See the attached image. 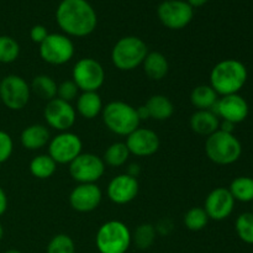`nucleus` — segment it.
<instances>
[{
	"label": "nucleus",
	"mask_w": 253,
	"mask_h": 253,
	"mask_svg": "<svg viewBox=\"0 0 253 253\" xmlns=\"http://www.w3.org/2000/svg\"><path fill=\"white\" fill-rule=\"evenodd\" d=\"M56 20L62 31L73 37L89 36L98 25L95 10L86 0H62L57 6Z\"/></svg>",
	"instance_id": "nucleus-1"
},
{
	"label": "nucleus",
	"mask_w": 253,
	"mask_h": 253,
	"mask_svg": "<svg viewBox=\"0 0 253 253\" xmlns=\"http://www.w3.org/2000/svg\"><path fill=\"white\" fill-rule=\"evenodd\" d=\"M247 79L249 71L239 59H222L210 72V86L221 96L239 94Z\"/></svg>",
	"instance_id": "nucleus-2"
},
{
	"label": "nucleus",
	"mask_w": 253,
	"mask_h": 253,
	"mask_svg": "<svg viewBox=\"0 0 253 253\" xmlns=\"http://www.w3.org/2000/svg\"><path fill=\"white\" fill-rule=\"evenodd\" d=\"M101 116L106 128L115 135L128 136L140 127L141 121L136 108L125 101H110L103 108Z\"/></svg>",
	"instance_id": "nucleus-3"
},
{
	"label": "nucleus",
	"mask_w": 253,
	"mask_h": 253,
	"mask_svg": "<svg viewBox=\"0 0 253 253\" xmlns=\"http://www.w3.org/2000/svg\"><path fill=\"white\" fill-rule=\"evenodd\" d=\"M205 153L215 165L229 166L240 160L242 145L234 133L217 130L207 137Z\"/></svg>",
	"instance_id": "nucleus-4"
},
{
	"label": "nucleus",
	"mask_w": 253,
	"mask_h": 253,
	"mask_svg": "<svg viewBox=\"0 0 253 253\" xmlns=\"http://www.w3.org/2000/svg\"><path fill=\"white\" fill-rule=\"evenodd\" d=\"M132 244V234L127 225L119 220L106 221L99 227L95 245L99 253H126Z\"/></svg>",
	"instance_id": "nucleus-5"
},
{
	"label": "nucleus",
	"mask_w": 253,
	"mask_h": 253,
	"mask_svg": "<svg viewBox=\"0 0 253 253\" xmlns=\"http://www.w3.org/2000/svg\"><path fill=\"white\" fill-rule=\"evenodd\" d=\"M148 54L147 44L136 36H125L119 40L111 49V62L123 72H130L143 63Z\"/></svg>",
	"instance_id": "nucleus-6"
},
{
	"label": "nucleus",
	"mask_w": 253,
	"mask_h": 253,
	"mask_svg": "<svg viewBox=\"0 0 253 253\" xmlns=\"http://www.w3.org/2000/svg\"><path fill=\"white\" fill-rule=\"evenodd\" d=\"M72 81L82 91H98L105 82V69L91 57L82 58L74 64Z\"/></svg>",
	"instance_id": "nucleus-7"
},
{
	"label": "nucleus",
	"mask_w": 253,
	"mask_h": 253,
	"mask_svg": "<svg viewBox=\"0 0 253 253\" xmlns=\"http://www.w3.org/2000/svg\"><path fill=\"white\" fill-rule=\"evenodd\" d=\"M31 86L22 77L9 74L0 81V100L10 110H22L29 104Z\"/></svg>",
	"instance_id": "nucleus-8"
},
{
	"label": "nucleus",
	"mask_w": 253,
	"mask_h": 253,
	"mask_svg": "<svg viewBox=\"0 0 253 253\" xmlns=\"http://www.w3.org/2000/svg\"><path fill=\"white\" fill-rule=\"evenodd\" d=\"M74 43L64 34H48L40 44V56L42 61L52 66H62L74 57Z\"/></svg>",
	"instance_id": "nucleus-9"
},
{
	"label": "nucleus",
	"mask_w": 253,
	"mask_h": 253,
	"mask_svg": "<svg viewBox=\"0 0 253 253\" xmlns=\"http://www.w3.org/2000/svg\"><path fill=\"white\" fill-rule=\"evenodd\" d=\"M105 163L103 158L94 153L82 152L69 163V174L79 184L96 183L105 173Z\"/></svg>",
	"instance_id": "nucleus-10"
},
{
	"label": "nucleus",
	"mask_w": 253,
	"mask_h": 253,
	"mask_svg": "<svg viewBox=\"0 0 253 253\" xmlns=\"http://www.w3.org/2000/svg\"><path fill=\"white\" fill-rule=\"evenodd\" d=\"M83 150V142L77 133L71 131L59 132L48 142V156L57 165H69Z\"/></svg>",
	"instance_id": "nucleus-11"
},
{
	"label": "nucleus",
	"mask_w": 253,
	"mask_h": 253,
	"mask_svg": "<svg viewBox=\"0 0 253 253\" xmlns=\"http://www.w3.org/2000/svg\"><path fill=\"white\" fill-rule=\"evenodd\" d=\"M157 15L167 29L182 30L192 22L194 9L183 0H166L158 6Z\"/></svg>",
	"instance_id": "nucleus-12"
},
{
	"label": "nucleus",
	"mask_w": 253,
	"mask_h": 253,
	"mask_svg": "<svg viewBox=\"0 0 253 253\" xmlns=\"http://www.w3.org/2000/svg\"><path fill=\"white\" fill-rule=\"evenodd\" d=\"M43 118L47 125L59 132L69 131L77 120V111L71 103L54 98L47 101L44 106Z\"/></svg>",
	"instance_id": "nucleus-13"
},
{
	"label": "nucleus",
	"mask_w": 253,
	"mask_h": 253,
	"mask_svg": "<svg viewBox=\"0 0 253 253\" xmlns=\"http://www.w3.org/2000/svg\"><path fill=\"white\" fill-rule=\"evenodd\" d=\"M222 120L232 124H240L249 116L250 106L244 96L240 94H231L219 98L212 110Z\"/></svg>",
	"instance_id": "nucleus-14"
},
{
	"label": "nucleus",
	"mask_w": 253,
	"mask_h": 253,
	"mask_svg": "<svg viewBox=\"0 0 253 253\" xmlns=\"http://www.w3.org/2000/svg\"><path fill=\"white\" fill-rule=\"evenodd\" d=\"M234 197L227 188H215L208 194L205 199L204 210L209 219L222 221L232 214L235 209Z\"/></svg>",
	"instance_id": "nucleus-15"
},
{
	"label": "nucleus",
	"mask_w": 253,
	"mask_h": 253,
	"mask_svg": "<svg viewBox=\"0 0 253 253\" xmlns=\"http://www.w3.org/2000/svg\"><path fill=\"white\" fill-rule=\"evenodd\" d=\"M126 146L130 155L136 157H150L160 150L161 141L157 133L150 128L137 127L126 136Z\"/></svg>",
	"instance_id": "nucleus-16"
},
{
	"label": "nucleus",
	"mask_w": 253,
	"mask_h": 253,
	"mask_svg": "<svg viewBox=\"0 0 253 253\" xmlns=\"http://www.w3.org/2000/svg\"><path fill=\"white\" fill-rule=\"evenodd\" d=\"M140 190L137 178L131 177L127 173L119 174L110 180L108 185V198L118 205H125L136 199Z\"/></svg>",
	"instance_id": "nucleus-17"
},
{
	"label": "nucleus",
	"mask_w": 253,
	"mask_h": 253,
	"mask_svg": "<svg viewBox=\"0 0 253 253\" xmlns=\"http://www.w3.org/2000/svg\"><path fill=\"white\" fill-rule=\"evenodd\" d=\"M103 199L101 189L95 184H78L69 194V204L78 212L94 211Z\"/></svg>",
	"instance_id": "nucleus-18"
},
{
	"label": "nucleus",
	"mask_w": 253,
	"mask_h": 253,
	"mask_svg": "<svg viewBox=\"0 0 253 253\" xmlns=\"http://www.w3.org/2000/svg\"><path fill=\"white\" fill-rule=\"evenodd\" d=\"M51 140L48 128L41 124H34L22 130L20 141L26 150L37 151L48 145Z\"/></svg>",
	"instance_id": "nucleus-19"
},
{
	"label": "nucleus",
	"mask_w": 253,
	"mask_h": 253,
	"mask_svg": "<svg viewBox=\"0 0 253 253\" xmlns=\"http://www.w3.org/2000/svg\"><path fill=\"white\" fill-rule=\"evenodd\" d=\"M189 125L197 135L208 137L219 130L220 118L211 110H197L190 116Z\"/></svg>",
	"instance_id": "nucleus-20"
},
{
	"label": "nucleus",
	"mask_w": 253,
	"mask_h": 253,
	"mask_svg": "<svg viewBox=\"0 0 253 253\" xmlns=\"http://www.w3.org/2000/svg\"><path fill=\"white\" fill-rule=\"evenodd\" d=\"M103 100L98 91H83L77 98L76 111L86 120H93L103 111Z\"/></svg>",
	"instance_id": "nucleus-21"
},
{
	"label": "nucleus",
	"mask_w": 253,
	"mask_h": 253,
	"mask_svg": "<svg viewBox=\"0 0 253 253\" xmlns=\"http://www.w3.org/2000/svg\"><path fill=\"white\" fill-rule=\"evenodd\" d=\"M150 119L157 121H166L174 114V105L168 96L162 94L152 95L145 104Z\"/></svg>",
	"instance_id": "nucleus-22"
},
{
	"label": "nucleus",
	"mask_w": 253,
	"mask_h": 253,
	"mask_svg": "<svg viewBox=\"0 0 253 253\" xmlns=\"http://www.w3.org/2000/svg\"><path fill=\"white\" fill-rule=\"evenodd\" d=\"M142 67L146 76L152 81H162L169 71L167 57L161 52H148Z\"/></svg>",
	"instance_id": "nucleus-23"
},
{
	"label": "nucleus",
	"mask_w": 253,
	"mask_h": 253,
	"mask_svg": "<svg viewBox=\"0 0 253 253\" xmlns=\"http://www.w3.org/2000/svg\"><path fill=\"white\" fill-rule=\"evenodd\" d=\"M217 100V93L207 84L195 86L190 93V103L197 110H212Z\"/></svg>",
	"instance_id": "nucleus-24"
},
{
	"label": "nucleus",
	"mask_w": 253,
	"mask_h": 253,
	"mask_svg": "<svg viewBox=\"0 0 253 253\" xmlns=\"http://www.w3.org/2000/svg\"><path fill=\"white\" fill-rule=\"evenodd\" d=\"M30 173L37 179H48L56 173L57 163L48 155H39L30 162Z\"/></svg>",
	"instance_id": "nucleus-25"
},
{
	"label": "nucleus",
	"mask_w": 253,
	"mask_h": 253,
	"mask_svg": "<svg viewBox=\"0 0 253 253\" xmlns=\"http://www.w3.org/2000/svg\"><path fill=\"white\" fill-rule=\"evenodd\" d=\"M57 83L52 77L47 74H40L32 79L31 91H34L37 96H40L43 100H52L57 98Z\"/></svg>",
	"instance_id": "nucleus-26"
},
{
	"label": "nucleus",
	"mask_w": 253,
	"mask_h": 253,
	"mask_svg": "<svg viewBox=\"0 0 253 253\" xmlns=\"http://www.w3.org/2000/svg\"><path fill=\"white\" fill-rule=\"evenodd\" d=\"M229 190L237 202H253V178L247 177V175L235 178L230 184Z\"/></svg>",
	"instance_id": "nucleus-27"
},
{
	"label": "nucleus",
	"mask_w": 253,
	"mask_h": 253,
	"mask_svg": "<svg viewBox=\"0 0 253 253\" xmlns=\"http://www.w3.org/2000/svg\"><path fill=\"white\" fill-rule=\"evenodd\" d=\"M130 151L125 142H114L104 152L103 161L109 167H121L127 162Z\"/></svg>",
	"instance_id": "nucleus-28"
},
{
	"label": "nucleus",
	"mask_w": 253,
	"mask_h": 253,
	"mask_svg": "<svg viewBox=\"0 0 253 253\" xmlns=\"http://www.w3.org/2000/svg\"><path fill=\"white\" fill-rule=\"evenodd\" d=\"M156 236H157V231H156L155 225L145 222L136 227L132 235V242L137 249L148 250L155 244Z\"/></svg>",
	"instance_id": "nucleus-29"
},
{
	"label": "nucleus",
	"mask_w": 253,
	"mask_h": 253,
	"mask_svg": "<svg viewBox=\"0 0 253 253\" xmlns=\"http://www.w3.org/2000/svg\"><path fill=\"white\" fill-rule=\"evenodd\" d=\"M20 56V44L14 37L1 35L0 36V63L10 64Z\"/></svg>",
	"instance_id": "nucleus-30"
},
{
	"label": "nucleus",
	"mask_w": 253,
	"mask_h": 253,
	"mask_svg": "<svg viewBox=\"0 0 253 253\" xmlns=\"http://www.w3.org/2000/svg\"><path fill=\"white\" fill-rule=\"evenodd\" d=\"M184 225L190 231H200L205 229V226L209 222V216L205 212L204 208L194 207L188 210L184 215Z\"/></svg>",
	"instance_id": "nucleus-31"
},
{
	"label": "nucleus",
	"mask_w": 253,
	"mask_h": 253,
	"mask_svg": "<svg viewBox=\"0 0 253 253\" xmlns=\"http://www.w3.org/2000/svg\"><path fill=\"white\" fill-rule=\"evenodd\" d=\"M235 230L237 236L245 244L253 245V214L244 212L240 215L235 222Z\"/></svg>",
	"instance_id": "nucleus-32"
},
{
	"label": "nucleus",
	"mask_w": 253,
	"mask_h": 253,
	"mask_svg": "<svg viewBox=\"0 0 253 253\" xmlns=\"http://www.w3.org/2000/svg\"><path fill=\"white\" fill-rule=\"evenodd\" d=\"M46 253H76V244L67 234H58L48 242Z\"/></svg>",
	"instance_id": "nucleus-33"
},
{
	"label": "nucleus",
	"mask_w": 253,
	"mask_h": 253,
	"mask_svg": "<svg viewBox=\"0 0 253 253\" xmlns=\"http://www.w3.org/2000/svg\"><path fill=\"white\" fill-rule=\"evenodd\" d=\"M78 93L79 88L72 79L71 81L62 82L58 88H57V98L67 101V103H71L74 99L78 98Z\"/></svg>",
	"instance_id": "nucleus-34"
},
{
	"label": "nucleus",
	"mask_w": 253,
	"mask_h": 253,
	"mask_svg": "<svg viewBox=\"0 0 253 253\" xmlns=\"http://www.w3.org/2000/svg\"><path fill=\"white\" fill-rule=\"evenodd\" d=\"M14 151V141L6 131L0 130V163H4L11 157Z\"/></svg>",
	"instance_id": "nucleus-35"
},
{
	"label": "nucleus",
	"mask_w": 253,
	"mask_h": 253,
	"mask_svg": "<svg viewBox=\"0 0 253 253\" xmlns=\"http://www.w3.org/2000/svg\"><path fill=\"white\" fill-rule=\"evenodd\" d=\"M47 36H48V31L43 25H35L30 31V37L35 43L41 44Z\"/></svg>",
	"instance_id": "nucleus-36"
},
{
	"label": "nucleus",
	"mask_w": 253,
	"mask_h": 253,
	"mask_svg": "<svg viewBox=\"0 0 253 253\" xmlns=\"http://www.w3.org/2000/svg\"><path fill=\"white\" fill-rule=\"evenodd\" d=\"M7 210V197L5 190L0 187V216L5 214Z\"/></svg>",
	"instance_id": "nucleus-37"
},
{
	"label": "nucleus",
	"mask_w": 253,
	"mask_h": 253,
	"mask_svg": "<svg viewBox=\"0 0 253 253\" xmlns=\"http://www.w3.org/2000/svg\"><path fill=\"white\" fill-rule=\"evenodd\" d=\"M219 130L224 131V132H229V133H234L235 130V124L230 123V121H220V126H219Z\"/></svg>",
	"instance_id": "nucleus-38"
},
{
	"label": "nucleus",
	"mask_w": 253,
	"mask_h": 253,
	"mask_svg": "<svg viewBox=\"0 0 253 253\" xmlns=\"http://www.w3.org/2000/svg\"><path fill=\"white\" fill-rule=\"evenodd\" d=\"M136 111H137V115H138V119H140V121L148 120V119H150V115H148V111L145 105L136 108Z\"/></svg>",
	"instance_id": "nucleus-39"
},
{
	"label": "nucleus",
	"mask_w": 253,
	"mask_h": 253,
	"mask_svg": "<svg viewBox=\"0 0 253 253\" xmlns=\"http://www.w3.org/2000/svg\"><path fill=\"white\" fill-rule=\"evenodd\" d=\"M140 172H141L140 166H138V165H135V163H133V165H131L130 167H128L127 174H128V175H131V177L137 178V175L140 174Z\"/></svg>",
	"instance_id": "nucleus-40"
},
{
	"label": "nucleus",
	"mask_w": 253,
	"mask_h": 253,
	"mask_svg": "<svg viewBox=\"0 0 253 253\" xmlns=\"http://www.w3.org/2000/svg\"><path fill=\"white\" fill-rule=\"evenodd\" d=\"M208 1H209V0H187V2L193 7V9H194V7L204 6Z\"/></svg>",
	"instance_id": "nucleus-41"
},
{
	"label": "nucleus",
	"mask_w": 253,
	"mask_h": 253,
	"mask_svg": "<svg viewBox=\"0 0 253 253\" xmlns=\"http://www.w3.org/2000/svg\"><path fill=\"white\" fill-rule=\"evenodd\" d=\"M2 237H4V227H2L1 222H0V241L2 240Z\"/></svg>",
	"instance_id": "nucleus-42"
},
{
	"label": "nucleus",
	"mask_w": 253,
	"mask_h": 253,
	"mask_svg": "<svg viewBox=\"0 0 253 253\" xmlns=\"http://www.w3.org/2000/svg\"><path fill=\"white\" fill-rule=\"evenodd\" d=\"M4 253H22L21 251H17V250H7Z\"/></svg>",
	"instance_id": "nucleus-43"
},
{
	"label": "nucleus",
	"mask_w": 253,
	"mask_h": 253,
	"mask_svg": "<svg viewBox=\"0 0 253 253\" xmlns=\"http://www.w3.org/2000/svg\"><path fill=\"white\" fill-rule=\"evenodd\" d=\"M252 214H253V202H252Z\"/></svg>",
	"instance_id": "nucleus-44"
},
{
	"label": "nucleus",
	"mask_w": 253,
	"mask_h": 253,
	"mask_svg": "<svg viewBox=\"0 0 253 253\" xmlns=\"http://www.w3.org/2000/svg\"><path fill=\"white\" fill-rule=\"evenodd\" d=\"M0 169H1V163H0Z\"/></svg>",
	"instance_id": "nucleus-45"
},
{
	"label": "nucleus",
	"mask_w": 253,
	"mask_h": 253,
	"mask_svg": "<svg viewBox=\"0 0 253 253\" xmlns=\"http://www.w3.org/2000/svg\"><path fill=\"white\" fill-rule=\"evenodd\" d=\"M0 81H1V79H0Z\"/></svg>",
	"instance_id": "nucleus-46"
},
{
	"label": "nucleus",
	"mask_w": 253,
	"mask_h": 253,
	"mask_svg": "<svg viewBox=\"0 0 253 253\" xmlns=\"http://www.w3.org/2000/svg\"><path fill=\"white\" fill-rule=\"evenodd\" d=\"M86 1H88V0H86Z\"/></svg>",
	"instance_id": "nucleus-47"
}]
</instances>
